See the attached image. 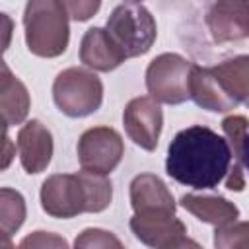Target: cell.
<instances>
[{"mask_svg":"<svg viewBox=\"0 0 249 249\" xmlns=\"http://www.w3.org/2000/svg\"><path fill=\"white\" fill-rule=\"evenodd\" d=\"M25 220V200L21 193L2 187L0 189V231H2V245L21 228Z\"/></svg>","mask_w":249,"mask_h":249,"instance_id":"cell-19","label":"cell"},{"mask_svg":"<svg viewBox=\"0 0 249 249\" xmlns=\"http://www.w3.org/2000/svg\"><path fill=\"white\" fill-rule=\"evenodd\" d=\"M128 226L134 237L148 247H156V249L198 247L196 241L187 237V228L175 216V212H167V210L134 212Z\"/></svg>","mask_w":249,"mask_h":249,"instance_id":"cell-7","label":"cell"},{"mask_svg":"<svg viewBox=\"0 0 249 249\" xmlns=\"http://www.w3.org/2000/svg\"><path fill=\"white\" fill-rule=\"evenodd\" d=\"M191 99L212 113H228L233 111L239 103L228 93L222 80L214 72L212 66L195 64L191 74Z\"/></svg>","mask_w":249,"mask_h":249,"instance_id":"cell-12","label":"cell"},{"mask_svg":"<svg viewBox=\"0 0 249 249\" xmlns=\"http://www.w3.org/2000/svg\"><path fill=\"white\" fill-rule=\"evenodd\" d=\"M128 2H142V0H128Z\"/></svg>","mask_w":249,"mask_h":249,"instance_id":"cell-26","label":"cell"},{"mask_svg":"<svg viewBox=\"0 0 249 249\" xmlns=\"http://www.w3.org/2000/svg\"><path fill=\"white\" fill-rule=\"evenodd\" d=\"M60 2L64 4L70 19L74 21H88L101 8V0H60Z\"/></svg>","mask_w":249,"mask_h":249,"instance_id":"cell-22","label":"cell"},{"mask_svg":"<svg viewBox=\"0 0 249 249\" xmlns=\"http://www.w3.org/2000/svg\"><path fill=\"white\" fill-rule=\"evenodd\" d=\"M54 144L51 130L37 119L27 121L18 132V154L21 167L29 175L45 171L53 160Z\"/></svg>","mask_w":249,"mask_h":249,"instance_id":"cell-11","label":"cell"},{"mask_svg":"<svg viewBox=\"0 0 249 249\" xmlns=\"http://www.w3.org/2000/svg\"><path fill=\"white\" fill-rule=\"evenodd\" d=\"M68 12L60 0H27L23 10L25 45L31 54L56 58L68 49Z\"/></svg>","mask_w":249,"mask_h":249,"instance_id":"cell-3","label":"cell"},{"mask_svg":"<svg viewBox=\"0 0 249 249\" xmlns=\"http://www.w3.org/2000/svg\"><path fill=\"white\" fill-rule=\"evenodd\" d=\"M74 245L76 247H117L121 249L123 241L117 239L111 231H105L99 228H88L76 237Z\"/></svg>","mask_w":249,"mask_h":249,"instance_id":"cell-21","label":"cell"},{"mask_svg":"<svg viewBox=\"0 0 249 249\" xmlns=\"http://www.w3.org/2000/svg\"><path fill=\"white\" fill-rule=\"evenodd\" d=\"M80 60L84 66L97 72H111L119 68L126 56L111 39L109 31L103 27H89L80 43Z\"/></svg>","mask_w":249,"mask_h":249,"instance_id":"cell-13","label":"cell"},{"mask_svg":"<svg viewBox=\"0 0 249 249\" xmlns=\"http://www.w3.org/2000/svg\"><path fill=\"white\" fill-rule=\"evenodd\" d=\"M212 68L222 80L228 93L237 103L249 107V54L230 56Z\"/></svg>","mask_w":249,"mask_h":249,"instance_id":"cell-18","label":"cell"},{"mask_svg":"<svg viewBox=\"0 0 249 249\" xmlns=\"http://www.w3.org/2000/svg\"><path fill=\"white\" fill-rule=\"evenodd\" d=\"M10 146H12V142H10V138H8V132H4V163H2L4 169L8 167L10 158H12V154H10Z\"/></svg>","mask_w":249,"mask_h":249,"instance_id":"cell-24","label":"cell"},{"mask_svg":"<svg viewBox=\"0 0 249 249\" xmlns=\"http://www.w3.org/2000/svg\"><path fill=\"white\" fill-rule=\"evenodd\" d=\"M53 99L66 117H88L103 103V82L91 70L78 66L66 68L53 82Z\"/></svg>","mask_w":249,"mask_h":249,"instance_id":"cell-5","label":"cell"},{"mask_svg":"<svg viewBox=\"0 0 249 249\" xmlns=\"http://www.w3.org/2000/svg\"><path fill=\"white\" fill-rule=\"evenodd\" d=\"M206 25L214 43L249 37V0H214L206 12Z\"/></svg>","mask_w":249,"mask_h":249,"instance_id":"cell-10","label":"cell"},{"mask_svg":"<svg viewBox=\"0 0 249 249\" xmlns=\"http://www.w3.org/2000/svg\"><path fill=\"white\" fill-rule=\"evenodd\" d=\"M130 206L134 212H175L177 202L167 185L154 173H140L130 181Z\"/></svg>","mask_w":249,"mask_h":249,"instance_id":"cell-14","label":"cell"},{"mask_svg":"<svg viewBox=\"0 0 249 249\" xmlns=\"http://www.w3.org/2000/svg\"><path fill=\"white\" fill-rule=\"evenodd\" d=\"M214 247L249 249V222H230L214 230Z\"/></svg>","mask_w":249,"mask_h":249,"instance_id":"cell-20","label":"cell"},{"mask_svg":"<svg viewBox=\"0 0 249 249\" xmlns=\"http://www.w3.org/2000/svg\"><path fill=\"white\" fill-rule=\"evenodd\" d=\"M222 130L228 138L231 150V165L226 175V189L241 193L245 189V175H243V144L249 130V119L245 115H230L222 121Z\"/></svg>","mask_w":249,"mask_h":249,"instance_id":"cell-16","label":"cell"},{"mask_svg":"<svg viewBox=\"0 0 249 249\" xmlns=\"http://www.w3.org/2000/svg\"><path fill=\"white\" fill-rule=\"evenodd\" d=\"M29 93L23 82L14 76L6 62H2V80H0V109L4 126H14L25 121L29 113Z\"/></svg>","mask_w":249,"mask_h":249,"instance_id":"cell-17","label":"cell"},{"mask_svg":"<svg viewBox=\"0 0 249 249\" xmlns=\"http://www.w3.org/2000/svg\"><path fill=\"white\" fill-rule=\"evenodd\" d=\"M105 29L126 58L146 54L158 37L154 16L140 2H123L107 18Z\"/></svg>","mask_w":249,"mask_h":249,"instance_id":"cell-4","label":"cell"},{"mask_svg":"<svg viewBox=\"0 0 249 249\" xmlns=\"http://www.w3.org/2000/svg\"><path fill=\"white\" fill-rule=\"evenodd\" d=\"M195 62L177 54L161 53L146 68L148 93L158 103L179 105L191 99V74Z\"/></svg>","mask_w":249,"mask_h":249,"instance_id":"cell-6","label":"cell"},{"mask_svg":"<svg viewBox=\"0 0 249 249\" xmlns=\"http://www.w3.org/2000/svg\"><path fill=\"white\" fill-rule=\"evenodd\" d=\"M126 136L146 152H154L163 128V111L152 95H140L126 103L123 111Z\"/></svg>","mask_w":249,"mask_h":249,"instance_id":"cell-9","label":"cell"},{"mask_svg":"<svg viewBox=\"0 0 249 249\" xmlns=\"http://www.w3.org/2000/svg\"><path fill=\"white\" fill-rule=\"evenodd\" d=\"M78 161L86 171L109 175L124 156L121 134L111 126L88 128L78 140Z\"/></svg>","mask_w":249,"mask_h":249,"instance_id":"cell-8","label":"cell"},{"mask_svg":"<svg viewBox=\"0 0 249 249\" xmlns=\"http://www.w3.org/2000/svg\"><path fill=\"white\" fill-rule=\"evenodd\" d=\"M231 165L228 138L208 126L193 124L175 134L167 146L165 171L177 183L202 191L226 179Z\"/></svg>","mask_w":249,"mask_h":249,"instance_id":"cell-1","label":"cell"},{"mask_svg":"<svg viewBox=\"0 0 249 249\" xmlns=\"http://www.w3.org/2000/svg\"><path fill=\"white\" fill-rule=\"evenodd\" d=\"M243 167H245L247 173H249V134H247L245 144H243Z\"/></svg>","mask_w":249,"mask_h":249,"instance_id":"cell-25","label":"cell"},{"mask_svg":"<svg viewBox=\"0 0 249 249\" xmlns=\"http://www.w3.org/2000/svg\"><path fill=\"white\" fill-rule=\"evenodd\" d=\"M179 204L191 212L195 218H198L204 224H210L214 228L226 226L230 222H235L239 218V208L230 202L224 196H212V195H183L179 198Z\"/></svg>","mask_w":249,"mask_h":249,"instance_id":"cell-15","label":"cell"},{"mask_svg":"<svg viewBox=\"0 0 249 249\" xmlns=\"http://www.w3.org/2000/svg\"><path fill=\"white\" fill-rule=\"evenodd\" d=\"M41 208L53 218H76L84 212H103L113 198L107 175L93 171L54 173L41 185Z\"/></svg>","mask_w":249,"mask_h":249,"instance_id":"cell-2","label":"cell"},{"mask_svg":"<svg viewBox=\"0 0 249 249\" xmlns=\"http://www.w3.org/2000/svg\"><path fill=\"white\" fill-rule=\"evenodd\" d=\"M19 247H68V243L49 231H33L31 235H27L25 239L19 241Z\"/></svg>","mask_w":249,"mask_h":249,"instance_id":"cell-23","label":"cell"}]
</instances>
